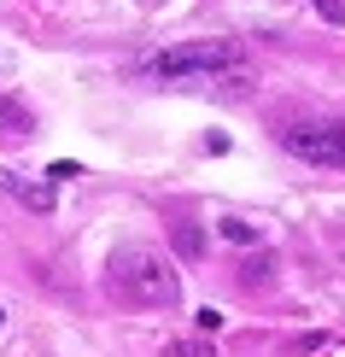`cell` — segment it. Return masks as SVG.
I'll list each match as a JSON object with an SVG mask.
<instances>
[{"label": "cell", "mask_w": 345, "mask_h": 357, "mask_svg": "<svg viewBox=\"0 0 345 357\" xmlns=\"http://www.w3.org/2000/svg\"><path fill=\"white\" fill-rule=\"evenodd\" d=\"M106 281H112L117 299H129L141 310H176L182 305V275L153 246H117L112 264H106Z\"/></svg>", "instance_id": "obj_1"}, {"label": "cell", "mask_w": 345, "mask_h": 357, "mask_svg": "<svg viewBox=\"0 0 345 357\" xmlns=\"http://www.w3.org/2000/svg\"><path fill=\"white\" fill-rule=\"evenodd\" d=\"M158 82H182V77H222V70H240V47L234 41H182V47H164L146 59Z\"/></svg>", "instance_id": "obj_2"}, {"label": "cell", "mask_w": 345, "mask_h": 357, "mask_svg": "<svg viewBox=\"0 0 345 357\" xmlns=\"http://www.w3.org/2000/svg\"><path fill=\"white\" fill-rule=\"evenodd\" d=\"M281 146L316 170H345V123H287Z\"/></svg>", "instance_id": "obj_3"}, {"label": "cell", "mask_w": 345, "mask_h": 357, "mask_svg": "<svg viewBox=\"0 0 345 357\" xmlns=\"http://www.w3.org/2000/svg\"><path fill=\"white\" fill-rule=\"evenodd\" d=\"M0 188L18 205H29V211H53V182H36V176H24V170H0Z\"/></svg>", "instance_id": "obj_4"}, {"label": "cell", "mask_w": 345, "mask_h": 357, "mask_svg": "<svg viewBox=\"0 0 345 357\" xmlns=\"http://www.w3.org/2000/svg\"><path fill=\"white\" fill-rule=\"evenodd\" d=\"M217 234H222V241H234V246H258V229H252V222H240V217H222Z\"/></svg>", "instance_id": "obj_5"}, {"label": "cell", "mask_w": 345, "mask_h": 357, "mask_svg": "<svg viewBox=\"0 0 345 357\" xmlns=\"http://www.w3.org/2000/svg\"><path fill=\"white\" fill-rule=\"evenodd\" d=\"M0 123H6L12 135H24V129H29V112L18 106V100H0Z\"/></svg>", "instance_id": "obj_6"}, {"label": "cell", "mask_w": 345, "mask_h": 357, "mask_svg": "<svg viewBox=\"0 0 345 357\" xmlns=\"http://www.w3.org/2000/svg\"><path fill=\"white\" fill-rule=\"evenodd\" d=\"M164 357H211V346H205V340H170Z\"/></svg>", "instance_id": "obj_7"}, {"label": "cell", "mask_w": 345, "mask_h": 357, "mask_svg": "<svg viewBox=\"0 0 345 357\" xmlns=\"http://www.w3.org/2000/svg\"><path fill=\"white\" fill-rule=\"evenodd\" d=\"M176 252H182V258H199V252H205L199 229H176Z\"/></svg>", "instance_id": "obj_8"}, {"label": "cell", "mask_w": 345, "mask_h": 357, "mask_svg": "<svg viewBox=\"0 0 345 357\" xmlns=\"http://www.w3.org/2000/svg\"><path fill=\"white\" fill-rule=\"evenodd\" d=\"M316 12H322L328 24H345V6H339V0H316Z\"/></svg>", "instance_id": "obj_9"}]
</instances>
